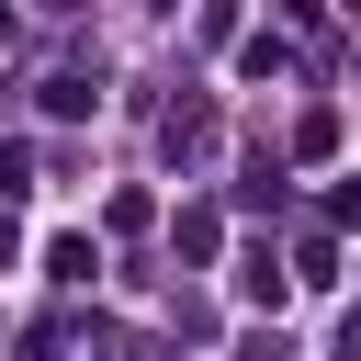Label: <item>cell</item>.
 Segmentation results:
<instances>
[{"mask_svg": "<svg viewBox=\"0 0 361 361\" xmlns=\"http://www.w3.org/2000/svg\"><path fill=\"white\" fill-rule=\"evenodd\" d=\"M169 158H180V169L214 158V113H169Z\"/></svg>", "mask_w": 361, "mask_h": 361, "instance_id": "6da1fadb", "label": "cell"}, {"mask_svg": "<svg viewBox=\"0 0 361 361\" xmlns=\"http://www.w3.org/2000/svg\"><path fill=\"white\" fill-rule=\"evenodd\" d=\"M237 68H248V79H282V68H293V45H282V34H248V45H237Z\"/></svg>", "mask_w": 361, "mask_h": 361, "instance_id": "7a4b0ae2", "label": "cell"}, {"mask_svg": "<svg viewBox=\"0 0 361 361\" xmlns=\"http://www.w3.org/2000/svg\"><path fill=\"white\" fill-rule=\"evenodd\" d=\"M169 248H180V259H214V203H192V214L169 226Z\"/></svg>", "mask_w": 361, "mask_h": 361, "instance_id": "3957f363", "label": "cell"}, {"mask_svg": "<svg viewBox=\"0 0 361 361\" xmlns=\"http://www.w3.org/2000/svg\"><path fill=\"white\" fill-rule=\"evenodd\" d=\"M45 271H56V282H90V271H102V248H90V237H56V248H45Z\"/></svg>", "mask_w": 361, "mask_h": 361, "instance_id": "277c9868", "label": "cell"}, {"mask_svg": "<svg viewBox=\"0 0 361 361\" xmlns=\"http://www.w3.org/2000/svg\"><path fill=\"white\" fill-rule=\"evenodd\" d=\"M34 11H79V0H34Z\"/></svg>", "mask_w": 361, "mask_h": 361, "instance_id": "5b68a950", "label": "cell"}]
</instances>
